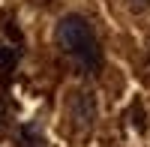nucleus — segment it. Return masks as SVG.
<instances>
[{
	"mask_svg": "<svg viewBox=\"0 0 150 147\" xmlns=\"http://www.w3.org/2000/svg\"><path fill=\"white\" fill-rule=\"evenodd\" d=\"M57 45L60 51L69 54L75 63L84 72H93L102 66V51H99V42L93 36V27L84 15H63L57 21Z\"/></svg>",
	"mask_w": 150,
	"mask_h": 147,
	"instance_id": "f257e3e1",
	"label": "nucleus"
},
{
	"mask_svg": "<svg viewBox=\"0 0 150 147\" xmlns=\"http://www.w3.org/2000/svg\"><path fill=\"white\" fill-rule=\"evenodd\" d=\"M15 66H18V48L0 45V72H3V75H9Z\"/></svg>",
	"mask_w": 150,
	"mask_h": 147,
	"instance_id": "f03ea898",
	"label": "nucleus"
},
{
	"mask_svg": "<svg viewBox=\"0 0 150 147\" xmlns=\"http://www.w3.org/2000/svg\"><path fill=\"white\" fill-rule=\"evenodd\" d=\"M3 117H6V105H3V99H0V123H3Z\"/></svg>",
	"mask_w": 150,
	"mask_h": 147,
	"instance_id": "7ed1b4c3",
	"label": "nucleus"
},
{
	"mask_svg": "<svg viewBox=\"0 0 150 147\" xmlns=\"http://www.w3.org/2000/svg\"><path fill=\"white\" fill-rule=\"evenodd\" d=\"M132 3H135V6H147L150 0H132Z\"/></svg>",
	"mask_w": 150,
	"mask_h": 147,
	"instance_id": "20e7f679",
	"label": "nucleus"
}]
</instances>
